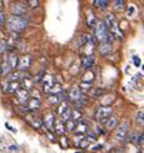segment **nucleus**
<instances>
[{
  "label": "nucleus",
  "mask_w": 144,
  "mask_h": 153,
  "mask_svg": "<svg viewBox=\"0 0 144 153\" xmlns=\"http://www.w3.org/2000/svg\"><path fill=\"white\" fill-rule=\"evenodd\" d=\"M29 21L25 16H17V14H10L7 20V26L12 33H22L27 27Z\"/></svg>",
  "instance_id": "obj_1"
},
{
  "label": "nucleus",
  "mask_w": 144,
  "mask_h": 153,
  "mask_svg": "<svg viewBox=\"0 0 144 153\" xmlns=\"http://www.w3.org/2000/svg\"><path fill=\"white\" fill-rule=\"evenodd\" d=\"M7 52H8V43H7L5 40H1L0 42V53L5 55Z\"/></svg>",
  "instance_id": "obj_30"
},
{
  "label": "nucleus",
  "mask_w": 144,
  "mask_h": 153,
  "mask_svg": "<svg viewBox=\"0 0 144 153\" xmlns=\"http://www.w3.org/2000/svg\"><path fill=\"white\" fill-rule=\"evenodd\" d=\"M81 121V120H79ZM77 134H82V135H85V134L88 131V126H87L86 122H78L77 125H75V130H74Z\"/></svg>",
  "instance_id": "obj_20"
},
{
  "label": "nucleus",
  "mask_w": 144,
  "mask_h": 153,
  "mask_svg": "<svg viewBox=\"0 0 144 153\" xmlns=\"http://www.w3.org/2000/svg\"><path fill=\"white\" fill-rule=\"evenodd\" d=\"M65 125H64V121H55V126H53V132H56L57 135H64L65 134Z\"/></svg>",
  "instance_id": "obj_18"
},
{
  "label": "nucleus",
  "mask_w": 144,
  "mask_h": 153,
  "mask_svg": "<svg viewBox=\"0 0 144 153\" xmlns=\"http://www.w3.org/2000/svg\"><path fill=\"white\" fill-rule=\"evenodd\" d=\"M134 64L136 65V66H139L140 65V59H138L136 56H134Z\"/></svg>",
  "instance_id": "obj_37"
},
{
  "label": "nucleus",
  "mask_w": 144,
  "mask_h": 153,
  "mask_svg": "<svg viewBox=\"0 0 144 153\" xmlns=\"http://www.w3.org/2000/svg\"><path fill=\"white\" fill-rule=\"evenodd\" d=\"M69 97H70V100H71V101H74V102H75V104H79V102L83 100V92L78 88V87H75V88H73V90L70 91Z\"/></svg>",
  "instance_id": "obj_13"
},
{
  "label": "nucleus",
  "mask_w": 144,
  "mask_h": 153,
  "mask_svg": "<svg viewBox=\"0 0 144 153\" xmlns=\"http://www.w3.org/2000/svg\"><path fill=\"white\" fill-rule=\"evenodd\" d=\"M10 12H12V14H17V16H25L26 5L22 4V3H13L10 5Z\"/></svg>",
  "instance_id": "obj_9"
},
{
  "label": "nucleus",
  "mask_w": 144,
  "mask_h": 153,
  "mask_svg": "<svg viewBox=\"0 0 144 153\" xmlns=\"http://www.w3.org/2000/svg\"><path fill=\"white\" fill-rule=\"evenodd\" d=\"M86 21H87V25H88V27H95V25H96V17L92 14V12H88L86 16Z\"/></svg>",
  "instance_id": "obj_23"
},
{
  "label": "nucleus",
  "mask_w": 144,
  "mask_h": 153,
  "mask_svg": "<svg viewBox=\"0 0 144 153\" xmlns=\"http://www.w3.org/2000/svg\"><path fill=\"white\" fill-rule=\"evenodd\" d=\"M44 74H45V71H44V70H43V71H40L39 74L36 75V78L34 79V82H35V83H39V82L42 81V78H43V76H44Z\"/></svg>",
  "instance_id": "obj_34"
},
{
  "label": "nucleus",
  "mask_w": 144,
  "mask_h": 153,
  "mask_svg": "<svg viewBox=\"0 0 144 153\" xmlns=\"http://www.w3.org/2000/svg\"><path fill=\"white\" fill-rule=\"evenodd\" d=\"M70 108H69V105L65 102V100L61 101V104H59V109H57V113H59V117H60V120L65 122L68 118H70Z\"/></svg>",
  "instance_id": "obj_4"
},
{
  "label": "nucleus",
  "mask_w": 144,
  "mask_h": 153,
  "mask_svg": "<svg viewBox=\"0 0 144 153\" xmlns=\"http://www.w3.org/2000/svg\"><path fill=\"white\" fill-rule=\"evenodd\" d=\"M21 87V83L18 82V81H9V85L7 86V88H5V92H8V94H16L17 92V90Z\"/></svg>",
  "instance_id": "obj_15"
},
{
  "label": "nucleus",
  "mask_w": 144,
  "mask_h": 153,
  "mask_svg": "<svg viewBox=\"0 0 144 153\" xmlns=\"http://www.w3.org/2000/svg\"><path fill=\"white\" fill-rule=\"evenodd\" d=\"M7 61H8L9 66L12 68V70H13V69H16L17 68V64H18V56H17V53L16 52H9Z\"/></svg>",
  "instance_id": "obj_16"
},
{
  "label": "nucleus",
  "mask_w": 144,
  "mask_h": 153,
  "mask_svg": "<svg viewBox=\"0 0 144 153\" xmlns=\"http://www.w3.org/2000/svg\"><path fill=\"white\" fill-rule=\"evenodd\" d=\"M111 51H112V45H111V43H107V42L101 43V45L99 47V52L103 56H107L108 53H111Z\"/></svg>",
  "instance_id": "obj_21"
},
{
  "label": "nucleus",
  "mask_w": 144,
  "mask_h": 153,
  "mask_svg": "<svg viewBox=\"0 0 144 153\" xmlns=\"http://www.w3.org/2000/svg\"><path fill=\"white\" fill-rule=\"evenodd\" d=\"M17 100L21 102V104H25V102H27L29 101V99H30V92H29V90H26V88H18L17 90Z\"/></svg>",
  "instance_id": "obj_12"
},
{
  "label": "nucleus",
  "mask_w": 144,
  "mask_h": 153,
  "mask_svg": "<svg viewBox=\"0 0 144 153\" xmlns=\"http://www.w3.org/2000/svg\"><path fill=\"white\" fill-rule=\"evenodd\" d=\"M31 66V57L30 56H22L21 59H18V64H17V68L20 70H29V68Z\"/></svg>",
  "instance_id": "obj_11"
},
{
  "label": "nucleus",
  "mask_w": 144,
  "mask_h": 153,
  "mask_svg": "<svg viewBox=\"0 0 144 153\" xmlns=\"http://www.w3.org/2000/svg\"><path fill=\"white\" fill-rule=\"evenodd\" d=\"M64 125H65V130H68V131H74L75 125H77V121L71 120V118H68V120L64 122Z\"/></svg>",
  "instance_id": "obj_24"
},
{
  "label": "nucleus",
  "mask_w": 144,
  "mask_h": 153,
  "mask_svg": "<svg viewBox=\"0 0 144 153\" xmlns=\"http://www.w3.org/2000/svg\"><path fill=\"white\" fill-rule=\"evenodd\" d=\"M128 10H130V13L132 14V13H134V10H135V8H134V7H130V9H128Z\"/></svg>",
  "instance_id": "obj_40"
},
{
  "label": "nucleus",
  "mask_w": 144,
  "mask_h": 153,
  "mask_svg": "<svg viewBox=\"0 0 144 153\" xmlns=\"http://www.w3.org/2000/svg\"><path fill=\"white\" fill-rule=\"evenodd\" d=\"M79 90L82 91V92H88V91H91V88H92V83L91 82H85L83 81L81 85H79V87H78Z\"/></svg>",
  "instance_id": "obj_25"
},
{
  "label": "nucleus",
  "mask_w": 144,
  "mask_h": 153,
  "mask_svg": "<svg viewBox=\"0 0 144 153\" xmlns=\"http://www.w3.org/2000/svg\"><path fill=\"white\" fill-rule=\"evenodd\" d=\"M113 114V109L111 106H100L96 112V118L99 121H103V120H107L109 116Z\"/></svg>",
  "instance_id": "obj_7"
},
{
  "label": "nucleus",
  "mask_w": 144,
  "mask_h": 153,
  "mask_svg": "<svg viewBox=\"0 0 144 153\" xmlns=\"http://www.w3.org/2000/svg\"><path fill=\"white\" fill-rule=\"evenodd\" d=\"M113 3H114V8L117 10H122L126 7V0H113Z\"/></svg>",
  "instance_id": "obj_28"
},
{
  "label": "nucleus",
  "mask_w": 144,
  "mask_h": 153,
  "mask_svg": "<svg viewBox=\"0 0 144 153\" xmlns=\"http://www.w3.org/2000/svg\"><path fill=\"white\" fill-rule=\"evenodd\" d=\"M55 121H56V118H55V114L52 113V112H47V113L44 114V117H43V123H44L45 128H47L48 131H53Z\"/></svg>",
  "instance_id": "obj_6"
},
{
  "label": "nucleus",
  "mask_w": 144,
  "mask_h": 153,
  "mask_svg": "<svg viewBox=\"0 0 144 153\" xmlns=\"http://www.w3.org/2000/svg\"><path fill=\"white\" fill-rule=\"evenodd\" d=\"M10 71H12V68L9 66L8 61H4V62L0 64V75H8Z\"/></svg>",
  "instance_id": "obj_22"
},
{
  "label": "nucleus",
  "mask_w": 144,
  "mask_h": 153,
  "mask_svg": "<svg viewBox=\"0 0 144 153\" xmlns=\"http://www.w3.org/2000/svg\"><path fill=\"white\" fill-rule=\"evenodd\" d=\"M105 25H107L108 31L112 35V38H120V39H122V33H121V30L118 27V22H117L116 17L112 13L107 14V17H105Z\"/></svg>",
  "instance_id": "obj_3"
},
{
  "label": "nucleus",
  "mask_w": 144,
  "mask_h": 153,
  "mask_svg": "<svg viewBox=\"0 0 144 153\" xmlns=\"http://www.w3.org/2000/svg\"><path fill=\"white\" fill-rule=\"evenodd\" d=\"M143 116H144V113H143V110H140V112L138 113V114H136V123H139L140 126H142L143 125Z\"/></svg>",
  "instance_id": "obj_32"
},
{
  "label": "nucleus",
  "mask_w": 144,
  "mask_h": 153,
  "mask_svg": "<svg viewBox=\"0 0 144 153\" xmlns=\"http://www.w3.org/2000/svg\"><path fill=\"white\" fill-rule=\"evenodd\" d=\"M70 118L74 121H79L82 118V112L79 109H73L70 110Z\"/></svg>",
  "instance_id": "obj_27"
},
{
  "label": "nucleus",
  "mask_w": 144,
  "mask_h": 153,
  "mask_svg": "<svg viewBox=\"0 0 144 153\" xmlns=\"http://www.w3.org/2000/svg\"><path fill=\"white\" fill-rule=\"evenodd\" d=\"M27 102H29L27 108H29V110H31V112H34V110H38L40 108V100H39V99H36V97L29 99Z\"/></svg>",
  "instance_id": "obj_19"
},
{
  "label": "nucleus",
  "mask_w": 144,
  "mask_h": 153,
  "mask_svg": "<svg viewBox=\"0 0 144 153\" xmlns=\"http://www.w3.org/2000/svg\"><path fill=\"white\" fill-rule=\"evenodd\" d=\"M33 95H34V96H36V99H39V97H40V96H39V92H38L36 90H35V91L33 90Z\"/></svg>",
  "instance_id": "obj_38"
},
{
  "label": "nucleus",
  "mask_w": 144,
  "mask_h": 153,
  "mask_svg": "<svg viewBox=\"0 0 144 153\" xmlns=\"http://www.w3.org/2000/svg\"><path fill=\"white\" fill-rule=\"evenodd\" d=\"M4 21H5V16H4V13L0 10V29L4 26Z\"/></svg>",
  "instance_id": "obj_35"
},
{
  "label": "nucleus",
  "mask_w": 144,
  "mask_h": 153,
  "mask_svg": "<svg viewBox=\"0 0 144 153\" xmlns=\"http://www.w3.org/2000/svg\"><path fill=\"white\" fill-rule=\"evenodd\" d=\"M95 62V56L91 53V55H83L81 57V64H82V68L83 69H91L92 68V65Z\"/></svg>",
  "instance_id": "obj_10"
},
{
  "label": "nucleus",
  "mask_w": 144,
  "mask_h": 153,
  "mask_svg": "<svg viewBox=\"0 0 144 153\" xmlns=\"http://www.w3.org/2000/svg\"><path fill=\"white\" fill-rule=\"evenodd\" d=\"M117 125H118V120H117V117L114 116H109L107 118V123H105V127H107V130H114L117 127Z\"/></svg>",
  "instance_id": "obj_17"
},
{
  "label": "nucleus",
  "mask_w": 144,
  "mask_h": 153,
  "mask_svg": "<svg viewBox=\"0 0 144 153\" xmlns=\"http://www.w3.org/2000/svg\"><path fill=\"white\" fill-rule=\"evenodd\" d=\"M95 38L100 42V43H112V35L108 31V27L105 22H96L95 25Z\"/></svg>",
  "instance_id": "obj_2"
},
{
  "label": "nucleus",
  "mask_w": 144,
  "mask_h": 153,
  "mask_svg": "<svg viewBox=\"0 0 144 153\" xmlns=\"http://www.w3.org/2000/svg\"><path fill=\"white\" fill-rule=\"evenodd\" d=\"M109 5V0H94V7L96 8H107Z\"/></svg>",
  "instance_id": "obj_26"
},
{
  "label": "nucleus",
  "mask_w": 144,
  "mask_h": 153,
  "mask_svg": "<svg viewBox=\"0 0 144 153\" xmlns=\"http://www.w3.org/2000/svg\"><path fill=\"white\" fill-rule=\"evenodd\" d=\"M128 128H130V123H128L127 121H123L122 123L118 126V128H117V134H116V137L118 140H125L128 134Z\"/></svg>",
  "instance_id": "obj_5"
},
{
  "label": "nucleus",
  "mask_w": 144,
  "mask_h": 153,
  "mask_svg": "<svg viewBox=\"0 0 144 153\" xmlns=\"http://www.w3.org/2000/svg\"><path fill=\"white\" fill-rule=\"evenodd\" d=\"M66 99V94L64 91H60L57 94H50V97H48V101L51 102L52 105H59L61 101H64Z\"/></svg>",
  "instance_id": "obj_8"
},
{
  "label": "nucleus",
  "mask_w": 144,
  "mask_h": 153,
  "mask_svg": "<svg viewBox=\"0 0 144 153\" xmlns=\"http://www.w3.org/2000/svg\"><path fill=\"white\" fill-rule=\"evenodd\" d=\"M87 70H88V69H87ZM94 76H95L94 73L88 70V71H87L86 74H85V76H83V81H85V82H91V83H92V81H94Z\"/></svg>",
  "instance_id": "obj_29"
},
{
  "label": "nucleus",
  "mask_w": 144,
  "mask_h": 153,
  "mask_svg": "<svg viewBox=\"0 0 144 153\" xmlns=\"http://www.w3.org/2000/svg\"><path fill=\"white\" fill-rule=\"evenodd\" d=\"M60 143H61V147H62L64 149L68 148V145H69V141H68V137L62 136V135H61V139H60Z\"/></svg>",
  "instance_id": "obj_33"
},
{
  "label": "nucleus",
  "mask_w": 144,
  "mask_h": 153,
  "mask_svg": "<svg viewBox=\"0 0 144 153\" xmlns=\"http://www.w3.org/2000/svg\"><path fill=\"white\" fill-rule=\"evenodd\" d=\"M9 81H22L24 78H29L30 74L27 70H18L14 73H9Z\"/></svg>",
  "instance_id": "obj_14"
},
{
  "label": "nucleus",
  "mask_w": 144,
  "mask_h": 153,
  "mask_svg": "<svg viewBox=\"0 0 144 153\" xmlns=\"http://www.w3.org/2000/svg\"><path fill=\"white\" fill-rule=\"evenodd\" d=\"M7 151L8 152H20V148H18L17 145H10V147H8Z\"/></svg>",
  "instance_id": "obj_36"
},
{
  "label": "nucleus",
  "mask_w": 144,
  "mask_h": 153,
  "mask_svg": "<svg viewBox=\"0 0 144 153\" xmlns=\"http://www.w3.org/2000/svg\"><path fill=\"white\" fill-rule=\"evenodd\" d=\"M27 1V5L30 8H38L39 7V0H26Z\"/></svg>",
  "instance_id": "obj_31"
},
{
  "label": "nucleus",
  "mask_w": 144,
  "mask_h": 153,
  "mask_svg": "<svg viewBox=\"0 0 144 153\" xmlns=\"http://www.w3.org/2000/svg\"><path fill=\"white\" fill-rule=\"evenodd\" d=\"M5 126H7V127H8V128H9V130H10V131H12V132H16V128L10 127V126H9V123H5Z\"/></svg>",
  "instance_id": "obj_39"
}]
</instances>
